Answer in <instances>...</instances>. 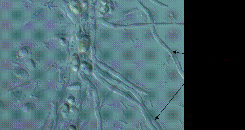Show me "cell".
<instances>
[{
    "label": "cell",
    "instance_id": "cell-3",
    "mask_svg": "<svg viewBox=\"0 0 245 130\" xmlns=\"http://www.w3.org/2000/svg\"><path fill=\"white\" fill-rule=\"evenodd\" d=\"M13 73L15 76L22 80H26L29 77L28 72L23 69L18 68L13 70Z\"/></svg>",
    "mask_w": 245,
    "mask_h": 130
},
{
    "label": "cell",
    "instance_id": "cell-5",
    "mask_svg": "<svg viewBox=\"0 0 245 130\" xmlns=\"http://www.w3.org/2000/svg\"><path fill=\"white\" fill-rule=\"evenodd\" d=\"M36 109V105L32 103H26L22 105L21 107V110L24 113H31L33 112Z\"/></svg>",
    "mask_w": 245,
    "mask_h": 130
},
{
    "label": "cell",
    "instance_id": "cell-1",
    "mask_svg": "<svg viewBox=\"0 0 245 130\" xmlns=\"http://www.w3.org/2000/svg\"><path fill=\"white\" fill-rule=\"evenodd\" d=\"M90 45V38L86 36L81 38L78 45L79 50L81 52H85L88 50Z\"/></svg>",
    "mask_w": 245,
    "mask_h": 130
},
{
    "label": "cell",
    "instance_id": "cell-10",
    "mask_svg": "<svg viewBox=\"0 0 245 130\" xmlns=\"http://www.w3.org/2000/svg\"><path fill=\"white\" fill-rule=\"evenodd\" d=\"M68 101L70 104H74V103H75L74 98V97H72V96H70V97L68 98Z\"/></svg>",
    "mask_w": 245,
    "mask_h": 130
},
{
    "label": "cell",
    "instance_id": "cell-2",
    "mask_svg": "<svg viewBox=\"0 0 245 130\" xmlns=\"http://www.w3.org/2000/svg\"><path fill=\"white\" fill-rule=\"evenodd\" d=\"M80 66L79 56L76 54H74L71 57V67L73 71L77 72Z\"/></svg>",
    "mask_w": 245,
    "mask_h": 130
},
{
    "label": "cell",
    "instance_id": "cell-9",
    "mask_svg": "<svg viewBox=\"0 0 245 130\" xmlns=\"http://www.w3.org/2000/svg\"><path fill=\"white\" fill-rule=\"evenodd\" d=\"M80 87H81V85H80V83H75L69 86H68V89L71 90H78L80 89Z\"/></svg>",
    "mask_w": 245,
    "mask_h": 130
},
{
    "label": "cell",
    "instance_id": "cell-8",
    "mask_svg": "<svg viewBox=\"0 0 245 130\" xmlns=\"http://www.w3.org/2000/svg\"><path fill=\"white\" fill-rule=\"evenodd\" d=\"M25 64L30 70H34L36 69V64L34 61L31 59H29L25 60Z\"/></svg>",
    "mask_w": 245,
    "mask_h": 130
},
{
    "label": "cell",
    "instance_id": "cell-7",
    "mask_svg": "<svg viewBox=\"0 0 245 130\" xmlns=\"http://www.w3.org/2000/svg\"><path fill=\"white\" fill-rule=\"evenodd\" d=\"M69 110H70V106L68 105V104H65L62 106V109L61 110V113L62 114V116L63 118H67L68 117L69 113Z\"/></svg>",
    "mask_w": 245,
    "mask_h": 130
},
{
    "label": "cell",
    "instance_id": "cell-6",
    "mask_svg": "<svg viewBox=\"0 0 245 130\" xmlns=\"http://www.w3.org/2000/svg\"><path fill=\"white\" fill-rule=\"evenodd\" d=\"M80 68L84 73L87 74H91L93 71V68L91 64L87 62H83L81 63Z\"/></svg>",
    "mask_w": 245,
    "mask_h": 130
},
{
    "label": "cell",
    "instance_id": "cell-4",
    "mask_svg": "<svg viewBox=\"0 0 245 130\" xmlns=\"http://www.w3.org/2000/svg\"><path fill=\"white\" fill-rule=\"evenodd\" d=\"M31 54V50L27 46H24L19 49L16 53V55L19 58H24Z\"/></svg>",
    "mask_w": 245,
    "mask_h": 130
}]
</instances>
